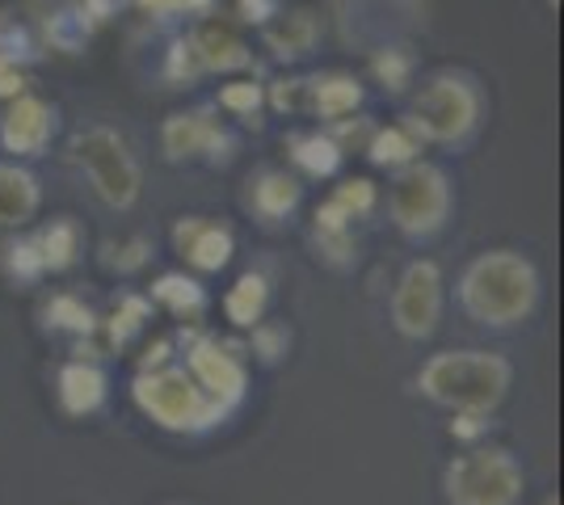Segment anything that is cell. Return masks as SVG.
Instances as JSON below:
<instances>
[{
    "label": "cell",
    "instance_id": "cell-1",
    "mask_svg": "<svg viewBox=\"0 0 564 505\" xmlns=\"http://www.w3.org/2000/svg\"><path fill=\"white\" fill-rule=\"evenodd\" d=\"M540 270L518 249H485V253H476L459 270V283H455L459 312L468 316L471 325L494 329V333L527 325L540 308Z\"/></svg>",
    "mask_w": 564,
    "mask_h": 505
},
{
    "label": "cell",
    "instance_id": "cell-2",
    "mask_svg": "<svg viewBox=\"0 0 564 505\" xmlns=\"http://www.w3.org/2000/svg\"><path fill=\"white\" fill-rule=\"evenodd\" d=\"M417 392L430 405L447 413H489L501 409L514 384V366L494 350H443L430 354L417 371Z\"/></svg>",
    "mask_w": 564,
    "mask_h": 505
},
{
    "label": "cell",
    "instance_id": "cell-3",
    "mask_svg": "<svg viewBox=\"0 0 564 505\" xmlns=\"http://www.w3.org/2000/svg\"><path fill=\"white\" fill-rule=\"evenodd\" d=\"M131 400L152 426L169 433H207L232 417L228 405H219L212 392L198 387L186 362H165V366L140 371L131 380Z\"/></svg>",
    "mask_w": 564,
    "mask_h": 505
},
{
    "label": "cell",
    "instance_id": "cell-4",
    "mask_svg": "<svg viewBox=\"0 0 564 505\" xmlns=\"http://www.w3.org/2000/svg\"><path fill=\"white\" fill-rule=\"evenodd\" d=\"M527 472L510 447L468 442V451L443 468V497L447 505H522Z\"/></svg>",
    "mask_w": 564,
    "mask_h": 505
},
{
    "label": "cell",
    "instance_id": "cell-5",
    "mask_svg": "<svg viewBox=\"0 0 564 505\" xmlns=\"http://www.w3.org/2000/svg\"><path fill=\"white\" fill-rule=\"evenodd\" d=\"M480 119H485V94L464 73H434L413 94V110H409V127L425 144L443 147L468 144Z\"/></svg>",
    "mask_w": 564,
    "mask_h": 505
},
{
    "label": "cell",
    "instance_id": "cell-6",
    "mask_svg": "<svg viewBox=\"0 0 564 505\" xmlns=\"http://www.w3.org/2000/svg\"><path fill=\"white\" fill-rule=\"evenodd\" d=\"M68 156L110 211H131L140 202L143 168L115 127H80L72 135Z\"/></svg>",
    "mask_w": 564,
    "mask_h": 505
},
{
    "label": "cell",
    "instance_id": "cell-7",
    "mask_svg": "<svg viewBox=\"0 0 564 505\" xmlns=\"http://www.w3.org/2000/svg\"><path fill=\"white\" fill-rule=\"evenodd\" d=\"M388 219L404 241H430L451 219V182L447 173L430 161L397 168L388 190Z\"/></svg>",
    "mask_w": 564,
    "mask_h": 505
},
{
    "label": "cell",
    "instance_id": "cell-8",
    "mask_svg": "<svg viewBox=\"0 0 564 505\" xmlns=\"http://www.w3.org/2000/svg\"><path fill=\"white\" fill-rule=\"evenodd\" d=\"M182 341V354H186V371L198 380L203 392H212L219 405L236 409L249 392V362H245V345L240 341H228V337L215 333H194V329H182L177 333Z\"/></svg>",
    "mask_w": 564,
    "mask_h": 505
},
{
    "label": "cell",
    "instance_id": "cell-9",
    "mask_svg": "<svg viewBox=\"0 0 564 505\" xmlns=\"http://www.w3.org/2000/svg\"><path fill=\"white\" fill-rule=\"evenodd\" d=\"M443 304H447L443 270L430 257H417V262H409L400 270L397 290H392V329L404 341H430L438 333Z\"/></svg>",
    "mask_w": 564,
    "mask_h": 505
},
{
    "label": "cell",
    "instance_id": "cell-10",
    "mask_svg": "<svg viewBox=\"0 0 564 505\" xmlns=\"http://www.w3.org/2000/svg\"><path fill=\"white\" fill-rule=\"evenodd\" d=\"M161 147L165 161H207V165H228L236 152V140L228 127L212 119V110H177L161 127Z\"/></svg>",
    "mask_w": 564,
    "mask_h": 505
},
{
    "label": "cell",
    "instance_id": "cell-11",
    "mask_svg": "<svg viewBox=\"0 0 564 505\" xmlns=\"http://www.w3.org/2000/svg\"><path fill=\"white\" fill-rule=\"evenodd\" d=\"M59 131V110L47 97H34L25 89L22 97H13L0 114V144L13 161H34L43 156Z\"/></svg>",
    "mask_w": 564,
    "mask_h": 505
},
{
    "label": "cell",
    "instance_id": "cell-12",
    "mask_svg": "<svg viewBox=\"0 0 564 505\" xmlns=\"http://www.w3.org/2000/svg\"><path fill=\"white\" fill-rule=\"evenodd\" d=\"M173 249H177V257H186L189 270L219 274L224 265L232 262L236 237L228 223H215L207 216H182L173 223Z\"/></svg>",
    "mask_w": 564,
    "mask_h": 505
},
{
    "label": "cell",
    "instance_id": "cell-13",
    "mask_svg": "<svg viewBox=\"0 0 564 505\" xmlns=\"http://www.w3.org/2000/svg\"><path fill=\"white\" fill-rule=\"evenodd\" d=\"M55 400L68 417H94L110 400V375L97 359H72L55 375Z\"/></svg>",
    "mask_w": 564,
    "mask_h": 505
},
{
    "label": "cell",
    "instance_id": "cell-14",
    "mask_svg": "<svg viewBox=\"0 0 564 505\" xmlns=\"http://www.w3.org/2000/svg\"><path fill=\"white\" fill-rule=\"evenodd\" d=\"M304 202V186L300 177H291L286 168H261L258 177H249V211L274 228L282 219H291Z\"/></svg>",
    "mask_w": 564,
    "mask_h": 505
},
{
    "label": "cell",
    "instance_id": "cell-15",
    "mask_svg": "<svg viewBox=\"0 0 564 505\" xmlns=\"http://www.w3.org/2000/svg\"><path fill=\"white\" fill-rule=\"evenodd\" d=\"M43 207L39 177L18 161H0V228H25Z\"/></svg>",
    "mask_w": 564,
    "mask_h": 505
},
{
    "label": "cell",
    "instance_id": "cell-16",
    "mask_svg": "<svg viewBox=\"0 0 564 505\" xmlns=\"http://www.w3.org/2000/svg\"><path fill=\"white\" fill-rule=\"evenodd\" d=\"M261 39L279 59H304L321 39V18L312 9H286V13L279 9L270 22L261 25Z\"/></svg>",
    "mask_w": 564,
    "mask_h": 505
},
{
    "label": "cell",
    "instance_id": "cell-17",
    "mask_svg": "<svg viewBox=\"0 0 564 505\" xmlns=\"http://www.w3.org/2000/svg\"><path fill=\"white\" fill-rule=\"evenodd\" d=\"M152 304H161L169 316H177L182 325H198L207 308H212V295L207 287L194 278V274H182V270H169L161 274L156 283H152V295H148Z\"/></svg>",
    "mask_w": 564,
    "mask_h": 505
},
{
    "label": "cell",
    "instance_id": "cell-18",
    "mask_svg": "<svg viewBox=\"0 0 564 505\" xmlns=\"http://www.w3.org/2000/svg\"><path fill=\"white\" fill-rule=\"evenodd\" d=\"M358 106H362V85H358V76L325 73V76H312V80H307L304 110H312L316 119H325V122L350 119Z\"/></svg>",
    "mask_w": 564,
    "mask_h": 505
},
{
    "label": "cell",
    "instance_id": "cell-19",
    "mask_svg": "<svg viewBox=\"0 0 564 505\" xmlns=\"http://www.w3.org/2000/svg\"><path fill=\"white\" fill-rule=\"evenodd\" d=\"M189 43H194V51H198V59H203V73H240V68H249L253 64V55H249V47L236 39V30H228V25L219 22H207L198 25L194 34H189Z\"/></svg>",
    "mask_w": 564,
    "mask_h": 505
},
{
    "label": "cell",
    "instance_id": "cell-20",
    "mask_svg": "<svg viewBox=\"0 0 564 505\" xmlns=\"http://www.w3.org/2000/svg\"><path fill=\"white\" fill-rule=\"evenodd\" d=\"M148 320H152V299L140 295V290H122L115 299V308H110V316L97 325V333L106 341V350L118 354V350H127L148 329Z\"/></svg>",
    "mask_w": 564,
    "mask_h": 505
},
{
    "label": "cell",
    "instance_id": "cell-21",
    "mask_svg": "<svg viewBox=\"0 0 564 505\" xmlns=\"http://www.w3.org/2000/svg\"><path fill=\"white\" fill-rule=\"evenodd\" d=\"M422 144L425 140L409 127V119H400V122H388V127H376L362 152L379 168H404L413 165V161H422Z\"/></svg>",
    "mask_w": 564,
    "mask_h": 505
},
{
    "label": "cell",
    "instance_id": "cell-22",
    "mask_svg": "<svg viewBox=\"0 0 564 505\" xmlns=\"http://www.w3.org/2000/svg\"><path fill=\"white\" fill-rule=\"evenodd\" d=\"M94 13L85 9V0H64L59 9H51L47 22H43V39L47 47L64 51V55H80L89 34H94Z\"/></svg>",
    "mask_w": 564,
    "mask_h": 505
},
{
    "label": "cell",
    "instance_id": "cell-23",
    "mask_svg": "<svg viewBox=\"0 0 564 505\" xmlns=\"http://www.w3.org/2000/svg\"><path fill=\"white\" fill-rule=\"evenodd\" d=\"M34 244H39V253H43L47 274H64V270H72V265L80 262L85 232H80V223L72 216H59V219H51L47 228L34 232Z\"/></svg>",
    "mask_w": 564,
    "mask_h": 505
},
{
    "label": "cell",
    "instance_id": "cell-24",
    "mask_svg": "<svg viewBox=\"0 0 564 505\" xmlns=\"http://www.w3.org/2000/svg\"><path fill=\"white\" fill-rule=\"evenodd\" d=\"M265 308H270V278L261 270H245L224 295V316L236 329H253L265 316Z\"/></svg>",
    "mask_w": 564,
    "mask_h": 505
},
{
    "label": "cell",
    "instance_id": "cell-25",
    "mask_svg": "<svg viewBox=\"0 0 564 505\" xmlns=\"http://www.w3.org/2000/svg\"><path fill=\"white\" fill-rule=\"evenodd\" d=\"M286 152H291L295 168L307 173V177H333L346 161V152L337 147L329 131H300V135L286 140Z\"/></svg>",
    "mask_w": 564,
    "mask_h": 505
},
{
    "label": "cell",
    "instance_id": "cell-26",
    "mask_svg": "<svg viewBox=\"0 0 564 505\" xmlns=\"http://www.w3.org/2000/svg\"><path fill=\"white\" fill-rule=\"evenodd\" d=\"M43 320H47L51 333H72L76 341L80 337H97V325H101V316L80 295H72V290L51 295L47 304H43Z\"/></svg>",
    "mask_w": 564,
    "mask_h": 505
},
{
    "label": "cell",
    "instance_id": "cell-27",
    "mask_svg": "<svg viewBox=\"0 0 564 505\" xmlns=\"http://www.w3.org/2000/svg\"><path fill=\"white\" fill-rule=\"evenodd\" d=\"M413 73H417V55L409 47H400V43L379 47L376 59H371V76H376L388 94H404L413 85Z\"/></svg>",
    "mask_w": 564,
    "mask_h": 505
},
{
    "label": "cell",
    "instance_id": "cell-28",
    "mask_svg": "<svg viewBox=\"0 0 564 505\" xmlns=\"http://www.w3.org/2000/svg\"><path fill=\"white\" fill-rule=\"evenodd\" d=\"M4 274H9L13 283H25V287H34V283L47 278V265H43V253H39V244H34V232L9 241V249H4Z\"/></svg>",
    "mask_w": 564,
    "mask_h": 505
},
{
    "label": "cell",
    "instance_id": "cell-29",
    "mask_svg": "<svg viewBox=\"0 0 564 505\" xmlns=\"http://www.w3.org/2000/svg\"><path fill=\"white\" fill-rule=\"evenodd\" d=\"M249 354H258L261 366H279L286 354H291V329L282 325V320H265L261 316L258 325L249 329V345H245Z\"/></svg>",
    "mask_w": 564,
    "mask_h": 505
},
{
    "label": "cell",
    "instance_id": "cell-30",
    "mask_svg": "<svg viewBox=\"0 0 564 505\" xmlns=\"http://www.w3.org/2000/svg\"><path fill=\"white\" fill-rule=\"evenodd\" d=\"M152 262V237H131V241H110L101 249V265L115 270L122 278L140 274L143 265Z\"/></svg>",
    "mask_w": 564,
    "mask_h": 505
},
{
    "label": "cell",
    "instance_id": "cell-31",
    "mask_svg": "<svg viewBox=\"0 0 564 505\" xmlns=\"http://www.w3.org/2000/svg\"><path fill=\"white\" fill-rule=\"evenodd\" d=\"M0 55L18 64L39 59V34L22 22V13H0Z\"/></svg>",
    "mask_w": 564,
    "mask_h": 505
},
{
    "label": "cell",
    "instance_id": "cell-32",
    "mask_svg": "<svg viewBox=\"0 0 564 505\" xmlns=\"http://www.w3.org/2000/svg\"><path fill=\"white\" fill-rule=\"evenodd\" d=\"M219 106L245 122H261V106H265V85L253 80H232L219 89Z\"/></svg>",
    "mask_w": 564,
    "mask_h": 505
},
{
    "label": "cell",
    "instance_id": "cell-33",
    "mask_svg": "<svg viewBox=\"0 0 564 505\" xmlns=\"http://www.w3.org/2000/svg\"><path fill=\"white\" fill-rule=\"evenodd\" d=\"M329 198L350 219L371 216V211L379 207V190H376V182H371V177H350V182H341V186H337Z\"/></svg>",
    "mask_w": 564,
    "mask_h": 505
},
{
    "label": "cell",
    "instance_id": "cell-34",
    "mask_svg": "<svg viewBox=\"0 0 564 505\" xmlns=\"http://www.w3.org/2000/svg\"><path fill=\"white\" fill-rule=\"evenodd\" d=\"M312 244H316V257L333 270H346L354 265V237L350 228H312Z\"/></svg>",
    "mask_w": 564,
    "mask_h": 505
},
{
    "label": "cell",
    "instance_id": "cell-35",
    "mask_svg": "<svg viewBox=\"0 0 564 505\" xmlns=\"http://www.w3.org/2000/svg\"><path fill=\"white\" fill-rule=\"evenodd\" d=\"M203 59H198V51L194 43L186 39H177L173 47H169V59H165V80L169 85H194V80H203Z\"/></svg>",
    "mask_w": 564,
    "mask_h": 505
},
{
    "label": "cell",
    "instance_id": "cell-36",
    "mask_svg": "<svg viewBox=\"0 0 564 505\" xmlns=\"http://www.w3.org/2000/svg\"><path fill=\"white\" fill-rule=\"evenodd\" d=\"M265 101H270L279 114H300V110L307 106V80H300V76L274 80L270 94H265Z\"/></svg>",
    "mask_w": 564,
    "mask_h": 505
},
{
    "label": "cell",
    "instance_id": "cell-37",
    "mask_svg": "<svg viewBox=\"0 0 564 505\" xmlns=\"http://www.w3.org/2000/svg\"><path fill=\"white\" fill-rule=\"evenodd\" d=\"M489 433V413H451V438L480 442Z\"/></svg>",
    "mask_w": 564,
    "mask_h": 505
},
{
    "label": "cell",
    "instance_id": "cell-38",
    "mask_svg": "<svg viewBox=\"0 0 564 505\" xmlns=\"http://www.w3.org/2000/svg\"><path fill=\"white\" fill-rule=\"evenodd\" d=\"M25 89H30V85H25V64L0 55V97H4V101H13V97H22Z\"/></svg>",
    "mask_w": 564,
    "mask_h": 505
},
{
    "label": "cell",
    "instance_id": "cell-39",
    "mask_svg": "<svg viewBox=\"0 0 564 505\" xmlns=\"http://www.w3.org/2000/svg\"><path fill=\"white\" fill-rule=\"evenodd\" d=\"M177 359V337H156L140 359V371H152V366H165V362Z\"/></svg>",
    "mask_w": 564,
    "mask_h": 505
},
{
    "label": "cell",
    "instance_id": "cell-40",
    "mask_svg": "<svg viewBox=\"0 0 564 505\" xmlns=\"http://www.w3.org/2000/svg\"><path fill=\"white\" fill-rule=\"evenodd\" d=\"M236 9L249 25H265L282 9V0H236Z\"/></svg>",
    "mask_w": 564,
    "mask_h": 505
},
{
    "label": "cell",
    "instance_id": "cell-41",
    "mask_svg": "<svg viewBox=\"0 0 564 505\" xmlns=\"http://www.w3.org/2000/svg\"><path fill=\"white\" fill-rule=\"evenodd\" d=\"M140 9H148V13H161V18H173V13H182V9H198V4H207V0H135Z\"/></svg>",
    "mask_w": 564,
    "mask_h": 505
},
{
    "label": "cell",
    "instance_id": "cell-42",
    "mask_svg": "<svg viewBox=\"0 0 564 505\" xmlns=\"http://www.w3.org/2000/svg\"><path fill=\"white\" fill-rule=\"evenodd\" d=\"M543 505H561V497H547V502H543Z\"/></svg>",
    "mask_w": 564,
    "mask_h": 505
},
{
    "label": "cell",
    "instance_id": "cell-43",
    "mask_svg": "<svg viewBox=\"0 0 564 505\" xmlns=\"http://www.w3.org/2000/svg\"><path fill=\"white\" fill-rule=\"evenodd\" d=\"M547 4H552V9H561V0H547Z\"/></svg>",
    "mask_w": 564,
    "mask_h": 505
}]
</instances>
